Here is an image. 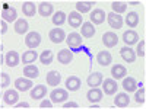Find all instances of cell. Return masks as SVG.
<instances>
[{
	"mask_svg": "<svg viewBox=\"0 0 146 109\" xmlns=\"http://www.w3.org/2000/svg\"><path fill=\"white\" fill-rule=\"evenodd\" d=\"M41 44V35L38 32H28L27 36H25V45L31 50H35L36 47Z\"/></svg>",
	"mask_w": 146,
	"mask_h": 109,
	"instance_id": "cell-1",
	"label": "cell"
},
{
	"mask_svg": "<svg viewBox=\"0 0 146 109\" xmlns=\"http://www.w3.org/2000/svg\"><path fill=\"white\" fill-rule=\"evenodd\" d=\"M101 84H102V93H105L108 96L114 95L118 90V84L114 79H105V80H102Z\"/></svg>",
	"mask_w": 146,
	"mask_h": 109,
	"instance_id": "cell-2",
	"label": "cell"
},
{
	"mask_svg": "<svg viewBox=\"0 0 146 109\" xmlns=\"http://www.w3.org/2000/svg\"><path fill=\"white\" fill-rule=\"evenodd\" d=\"M48 36H50L51 42H54V44H62V42L66 39V32H64L62 28H54V29L50 31Z\"/></svg>",
	"mask_w": 146,
	"mask_h": 109,
	"instance_id": "cell-3",
	"label": "cell"
},
{
	"mask_svg": "<svg viewBox=\"0 0 146 109\" xmlns=\"http://www.w3.org/2000/svg\"><path fill=\"white\" fill-rule=\"evenodd\" d=\"M107 19H108V25L114 28V29H120L121 26H123V23H124V19L121 18L120 15L114 13V12H111V13H108L107 15Z\"/></svg>",
	"mask_w": 146,
	"mask_h": 109,
	"instance_id": "cell-4",
	"label": "cell"
},
{
	"mask_svg": "<svg viewBox=\"0 0 146 109\" xmlns=\"http://www.w3.org/2000/svg\"><path fill=\"white\" fill-rule=\"evenodd\" d=\"M66 42L72 50H78L82 45V36L78 32H72L69 36H66Z\"/></svg>",
	"mask_w": 146,
	"mask_h": 109,
	"instance_id": "cell-5",
	"label": "cell"
},
{
	"mask_svg": "<svg viewBox=\"0 0 146 109\" xmlns=\"http://www.w3.org/2000/svg\"><path fill=\"white\" fill-rule=\"evenodd\" d=\"M67 98H69L67 90L60 89V87L51 90V93H50V99H51V102H66Z\"/></svg>",
	"mask_w": 146,
	"mask_h": 109,
	"instance_id": "cell-6",
	"label": "cell"
},
{
	"mask_svg": "<svg viewBox=\"0 0 146 109\" xmlns=\"http://www.w3.org/2000/svg\"><path fill=\"white\" fill-rule=\"evenodd\" d=\"M45 80H47V84L51 87H56L60 84V81H62V76H60V73L53 70V71H48L47 76H45Z\"/></svg>",
	"mask_w": 146,
	"mask_h": 109,
	"instance_id": "cell-7",
	"label": "cell"
},
{
	"mask_svg": "<svg viewBox=\"0 0 146 109\" xmlns=\"http://www.w3.org/2000/svg\"><path fill=\"white\" fill-rule=\"evenodd\" d=\"M21 61V57L16 51H7L5 55V63L7 67H16Z\"/></svg>",
	"mask_w": 146,
	"mask_h": 109,
	"instance_id": "cell-8",
	"label": "cell"
},
{
	"mask_svg": "<svg viewBox=\"0 0 146 109\" xmlns=\"http://www.w3.org/2000/svg\"><path fill=\"white\" fill-rule=\"evenodd\" d=\"M102 42H104V45H105L107 48H113V47H115L117 42H118V36H117V33H114V32H105V33L102 35Z\"/></svg>",
	"mask_w": 146,
	"mask_h": 109,
	"instance_id": "cell-9",
	"label": "cell"
},
{
	"mask_svg": "<svg viewBox=\"0 0 146 109\" xmlns=\"http://www.w3.org/2000/svg\"><path fill=\"white\" fill-rule=\"evenodd\" d=\"M105 12L102 9H94V12H91V23L92 25H101L105 20Z\"/></svg>",
	"mask_w": 146,
	"mask_h": 109,
	"instance_id": "cell-10",
	"label": "cell"
},
{
	"mask_svg": "<svg viewBox=\"0 0 146 109\" xmlns=\"http://www.w3.org/2000/svg\"><path fill=\"white\" fill-rule=\"evenodd\" d=\"M19 100V95H18V90H6L5 95H3V102L9 106L12 105H16V102Z\"/></svg>",
	"mask_w": 146,
	"mask_h": 109,
	"instance_id": "cell-11",
	"label": "cell"
},
{
	"mask_svg": "<svg viewBox=\"0 0 146 109\" xmlns=\"http://www.w3.org/2000/svg\"><path fill=\"white\" fill-rule=\"evenodd\" d=\"M120 55H121V58L124 60V61H127V63H135V60H136V53L131 50L130 47H123L120 50Z\"/></svg>",
	"mask_w": 146,
	"mask_h": 109,
	"instance_id": "cell-12",
	"label": "cell"
},
{
	"mask_svg": "<svg viewBox=\"0 0 146 109\" xmlns=\"http://www.w3.org/2000/svg\"><path fill=\"white\" fill-rule=\"evenodd\" d=\"M96 61H98L100 66L102 67H107L113 63V55L110 54L108 51H100L98 55H96Z\"/></svg>",
	"mask_w": 146,
	"mask_h": 109,
	"instance_id": "cell-13",
	"label": "cell"
},
{
	"mask_svg": "<svg viewBox=\"0 0 146 109\" xmlns=\"http://www.w3.org/2000/svg\"><path fill=\"white\" fill-rule=\"evenodd\" d=\"M80 84H82V81H80V79L76 77V76H69V77L66 79V87H67V90H70V92L79 90V89H80Z\"/></svg>",
	"mask_w": 146,
	"mask_h": 109,
	"instance_id": "cell-14",
	"label": "cell"
},
{
	"mask_svg": "<svg viewBox=\"0 0 146 109\" xmlns=\"http://www.w3.org/2000/svg\"><path fill=\"white\" fill-rule=\"evenodd\" d=\"M36 12H38V13H40L41 16L47 18V16L53 15L54 7H53V5H51V3H48V2H41V3H40V6L36 7Z\"/></svg>",
	"mask_w": 146,
	"mask_h": 109,
	"instance_id": "cell-15",
	"label": "cell"
},
{
	"mask_svg": "<svg viewBox=\"0 0 146 109\" xmlns=\"http://www.w3.org/2000/svg\"><path fill=\"white\" fill-rule=\"evenodd\" d=\"M82 15L78 13V12H70L69 16H67V23L72 28H79L82 25Z\"/></svg>",
	"mask_w": 146,
	"mask_h": 109,
	"instance_id": "cell-16",
	"label": "cell"
},
{
	"mask_svg": "<svg viewBox=\"0 0 146 109\" xmlns=\"http://www.w3.org/2000/svg\"><path fill=\"white\" fill-rule=\"evenodd\" d=\"M123 41H124V44H127V47H130L133 44H137L139 35H137V32H135L133 29H129L127 32L123 33Z\"/></svg>",
	"mask_w": 146,
	"mask_h": 109,
	"instance_id": "cell-17",
	"label": "cell"
},
{
	"mask_svg": "<svg viewBox=\"0 0 146 109\" xmlns=\"http://www.w3.org/2000/svg\"><path fill=\"white\" fill-rule=\"evenodd\" d=\"M15 87H16V90H21V92L29 90V89H32V81H31V79H23V77L16 79L15 80Z\"/></svg>",
	"mask_w": 146,
	"mask_h": 109,
	"instance_id": "cell-18",
	"label": "cell"
},
{
	"mask_svg": "<svg viewBox=\"0 0 146 109\" xmlns=\"http://www.w3.org/2000/svg\"><path fill=\"white\" fill-rule=\"evenodd\" d=\"M45 95H47V87L44 84H36V86L32 87V90H31V98L35 99V100L42 99Z\"/></svg>",
	"mask_w": 146,
	"mask_h": 109,
	"instance_id": "cell-19",
	"label": "cell"
},
{
	"mask_svg": "<svg viewBox=\"0 0 146 109\" xmlns=\"http://www.w3.org/2000/svg\"><path fill=\"white\" fill-rule=\"evenodd\" d=\"M129 102H130V98H129V95L124 93V92L117 93V96L114 98V105L117 108H126V106H129Z\"/></svg>",
	"mask_w": 146,
	"mask_h": 109,
	"instance_id": "cell-20",
	"label": "cell"
},
{
	"mask_svg": "<svg viewBox=\"0 0 146 109\" xmlns=\"http://www.w3.org/2000/svg\"><path fill=\"white\" fill-rule=\"evenodd\" d=\"M57 60H58V63H62V64L67 66V64L72 63L73 54H72L70 50H60V51H58V55H57Z\"/></svg>",
	"mask_w": 146,
	"mask_h": 109,
	"instance_id": "cell-21",
	"label": "cell"
},
{
	"mask_svg": "<svg viewBox=\"0 0 146 109\" xmlns=\"http://www.w3.org/2000/svg\"><path fill=\"white\" fill-rule=\"evenodd\" d=\"M127 74V68L121 64H114L111 67V76L113 79H123Z\"/></svg>",
	"mask_w": 146,
	"mask_h": 109,
	"instance_id": "cell-22",
	"label": "cell"
},
{
	"mask_svg": "<svg viewBox=\"0 0 146 109\" xmlns=\"http://www.w3.org/2000/svg\"><path fill=\"white\" fill-rule=\"evenodd\" d=\"M102 90L101 89H98V87H92L88 93H86V98H88V100L89 102H101V99H102Z\"/></svg>",
	"mask_w": 146,
	"mask_h": 109,
	"instance_id": "cell-23",
	"label": "cell"
},
{
	"mask_svg": "<svg viewBox=\"0 0 146 109\" xmlns=\"http://www.w3.org/2000/svg\"><path fill=\"white\" fill-rule=\"evenodd\" d=\"M23 76L27 79H36L40 76V70L36 66H32V64H28L27 67H23Z\"/></svg>",
	"mask_w": 146,
	"mask_h": 109,
	"instance_id": "cell-24",
	"label": "cell"
},
{
	"mask_svg": "<svg viewBox=\"0 0 146 109\" xmlns=\"http://www.w3.org/2000/svg\"><path fill=\"white\" fill-rule=\"evenodd\" d=\"M102 74L101 73H98V71H95V73H92V74H89V77H88V84L91 87H98L100 84L102 83Z\"/></svg>",
	"mask_w": 146,
	"mask_h": 109,
	"instance_id": "cell-25",
	"label": "cell"
},
{
	"mask_svg": "<svg viewBox=\"0 0 146 109\" xmlns=\"http://www.w3.org/2000/svg\"><path fill=\"white\" fill-rule=\"evenodd\" d=\"M28 20L25 19H16L15 20V32L19 33V35H23L28 32Z\"/></svg>",
	"mask_w": 146,
	"mask_h": 109,
	"instance_id": "cell-26",
	"label": "cell"
},
{
	"mask_svg": "<svg viewBox=\"0 0 146 109\" xmlns=\"http://www.w3.org/2000/svg\"><path fill=\"white\" fill-rule=\"evenodd\" d=\"M0 13H2V19L5 22L16 20V10L13 7H6V9H3L2 12H0Z\"/></svg>",
	"mask_w": 146,
	"mask_h": 109,
	"instance_id": "cell-27",
	"label": "cell"
},
{
	"mask_svg": "<svg viewBox=\"0 0 146 109\" xmlns=\"http://www.w3.org/2000/svg\"><path fill=\"white\" fill-rule=\"evenodd\" d=\"M124 22L127 23L129 28H135V26L139 25V15L136 13V12H129L126 19H124Z\"/></svg>",
	"mask_w": 146,
	"mask_h": 109,
	"instance_id": "cell-28",
	"label": "cell"
},
{
	"mask_svg": "<svg viewBox=\"0 0 146 109\" xmlns=\"http://www.w3.org/2000/svg\"><path fill=\"white\" fill-rule=\"evenodd\" d=\"M95 35V26L91 22H85L82 25V36L83 38H92Z\"/></svg>",
	"mask_w": 146,
	"mask_h": 109,
	"instance_id": "cell-29",
	"label": "cell"
},
{
	"mask_svg": "<svg viewBox=\"0 0 146 109\" xmlns=\"http://www.w3.org/2000/svg\"><path fill=\"white\" fill-rule=\"evenodd\" d=\"M38 58V54H36V51L35 50H29V51H27V53H23V55H22V63L23 64H31V63H34L35 60Z\"/></svg>",
	"mask_w": 146,
	"mask_h": 109,
	"instance_id": "cell-30",
	"label": "cell"
},
{
	"mask_svg": "<svg viewBox=\"0 0 146 109\" xmlns=\"http://www.w3.org/2000/svg\"><path fill=\"white\" fill-rule=\"evenodd\" d=\"M123 89L127 90L129 93H130V92H135V90L137 89V83H136V80L133 79V77H126V79L123 80Z\"/></svg>",
	"mask_w": 146,
	"mask_h": 109,
	"instance_id": "cell-31",
	"label": "cell"
},
{
	"mask_svg": "<svg viewBox=\"0 0 146 109\" xmlns=\"http://www.w3.org/2000/svg\"><path fill=\"white\" fill-rule=\"evenodd\" d=\"M95 2H78L76 3V12L78 13H86L94 7Z\"/></svg>",
	"mask_w": 146,
	"mask_h": 109,
	"instance_id": "cell-32",
	"label": "cell"
},
{
	"mask_svg": "<svg viewBox=\"0 0 146 109\" xmlns=\"http://www.w3.org/2000/svg\"><path fill=\"white\" fill-rule=\"evenodd\" d=\"M22 12H23V15H25V16L31 18V16L35 15L36 7H35V5L32 2H25V3L22 5Z\"/></svg>",
	"mask_w": 146,
	"mask_h": 109,
	"instance_id": "cell-33",
	"label": "cell"
},
{
	"mask_svg": "<svg viewBox=\"0 0 146 109\" xmlns=\"http://www.w3.org/2000/svg\"><path fill=\"white\" fill-rule=\"evenodd\" d=\"M53 58H54V55H53V51H51V50H44V51L40 54V61H41L44 66L51 64Z\"/></svg>",
	"mask_w": 146,
	"mask_h": 109,
	"instance_id": "cell-34",
	"label": "cell"
},
{
	"mask_svg": "<svg viewBox=\"0 0 146 109\" xmlns=\"http://www.w3.org/2000/svg\"><path fill=\"white\" fill-rule=\"evenodd\" d=\"M64 22H66V13H64L63 10H60V12H57V13L53 15V23H54L56 26L63 25Z\"/></svg>",
	"mask_w": 146,
	"mask_h": 109,
	"instance_id": "cell-35",
	"label": "cell"
},
{
	"mask_svg": "<svg viewBox=\"0 0 146 109\" xmlns=\"http://www.w3.org/2000/svg\"><path fill=\"white\" fill-rule=\"evenodd\" d=\"M111 9H113V12H114V13L120 15V13H123V12H126V9H127V5H126L124 2H114V3L111 5Z\"/></svg>",
	"mask_w": 146,
	"mask_h": 109,
	"instance_id": "cell-36",
	"label": "cell"
},
{
	"mask_svg": "<svg viewBox=\"0 0 146 109\" xmlns=\"http://www.w3.org/2000/svg\"><path fill=\"white\" fill-rule=\"evenodd\" d=\"M136 95H135V100L137 103H145L146 102V92L143 87H140V90H135Z\"/></svg>",
	"mask_w": 146,
	"mask_h": 109,
	"instance_id": "cell-37",
	"label": "cell"
},
{
	"mask_svg": "<svg viewBox=\"0 0 146 109\" xmlns=\"http://www.w3.org/2000/svg\"><path fill=\"white\" fill-rule=\"evenodd\" d=\"M10 84V76L7 73H0V86L2 87H7Z\"/></svg>",
	"mask_w": 146,
	"mask_h": 109,
	"instance_id": "cell-38",
	"label": "cell"
},
{
	"mask_svg": "<svg viewBox=\"0 0 146 109\" xmlns=\"http://www.w3.org/2000/svg\"><path fill=\"white\" fill-rule=\"evenodd\" d=\"M145 47H146V42H145V39H142V41L137 44V51H136L139 57H145V54H146V53H145Z\"/></svg>",
	"mask_w": 146,
	"mask_h": 109,
	"instance_id": "cell-39",
	"label": "cell"
},
{
	"mask_svg": "<svg viewBox=\"0 0 146 109\" xmlns=\"http://www.w3.org/2000/svg\"><path fill=\"white\" fill-rule=\"evenodd\" d=\"M40 108H47V109H50V108H53V102L51 100H42L41 103H40Z\"/></svg>",
	"mask_w": 146,
	"mask_h": 109,
	"instance_id": "cell-40",
	"label": "cell"
},
{
	"mask_svg": "<svg viewBox=\"0 0 146 109\" xmlns=\"http://www.w3.org/2000/svg\"><path fill=\"white\" fill-rule=\"evenodd\" d=\"M7 32V22L0 20V33H6Z\"/></svg>",
	"mask_w": 146,
	"mask_h": 109,
	"instance_id": "cell-41",
	"label": "cell"
},
{
	"mask_svg": "<svg viewBox=\"0 0 146 109\" xmlns=\"http://www.w3.org/2000/svg\"><path fill=\"white\" fill-rule=\"evenodd\" d=\"M78 106H79V105H78L76 102H67V103H64V105H63V108H64V109H69V108H73V109H76Z\"/></svg>",
	"mask_w": 146,
	"mask_h": 109,
	"instance_id": "cell-42",
	"label": "cell"
},
{
	"mask_svg": "<svg viewBox=\"0 0 146 109\" xmlns=\"http://www.w3.org/2000/svg\"><path fill=\"white\" fill-rule=\"evenodd\" d=\"M16 108H29V103L22 102V103H18V105H16Z\"/></svg>",
	"mask_w": 146,
	"mask_h": 109,
	"instance_id": "cell-43",
	"label": "cell"
},
{
	"mask_svg": "<svg viewBox=\"0 0 146 109\" xmlns=\"http://www.w3.org/2000/svg\"><path fill=\"white\" fill-rule=\"evenodd\" d=\"M94 108H95V109L100 108V105H98V103H92V105H91V109H94Z\"/></svg>",
	"mask_w": 146,
	"mask_h": 109,
	"instance_id": "cell-44",
	"label": "cell"
}]
</instances>
